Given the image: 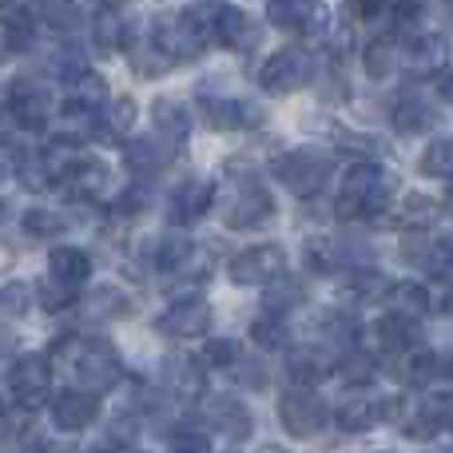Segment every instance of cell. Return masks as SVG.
Here are the masks:
<instances>
[{
    "instance_id": "obj_1",
    "label": "cell",
    "mask_w": 453,
    "mask_h": 453,
    "mask_svg": "<svg viewBox=\"0 0 453 453\" xmlns=\"http://www.w3.org/2000/svg\"><path fill=\"white\" fill-rule=\"evenodd\" d=\"M394 196V175L386 167H378L374 159H358L350 172L342 175L338 188V219H370L374 211H382Z\"/></svg>"
},
{
    "instance_id": "obj_2",
    "label": "cell",
    "mask_w": 453,
    "mask_h": 453,
    "mask_svg": "<svg viewBox=\"0 0 453 453\" xmlns=\"http://www.w3.org/2000/svg\"><path fill=\"white\" fill-rule=\"evenodd\" d=\"M72 366H76V378L80 386H88V390H116L119 382H124V358H119V350L111 342H104V338H80L76 346H72Z\"/></svg>"
},
{
    "instance_id": "obj_3",
    "label": "cell",
    "mask_w": 453,
    "mask_h": 453,
    "mask_svg": "<svg viewBox=\"0 0 453 453\" xmlns=\"http://www.w3.org/2000/svg\"><path fill=\"white\" fill-rule=\"evenodd\" d=\"M151 44L167 56V64H188L199 60L207 48V28L196 12H175V16H159Z\"/></svg>"
},
{
    "instance_id": "obj_4",
    "label": "cell",
    "mask_w": 453,
    "mask_h": 453,
    "mask_svg": "<svg viewBox=\"0 0 453 453\" xmlns=\"http://www.w3.org/2000/svg\"><path fill=\"white\" fill-rule=\"evenodd\" d=\"M274 180L298 199H311L326 188L330 180V159L314 148H295L287 156L274 159Z\"/></svg>"
},
{
    "instance_id": "obj_5",
    "label": "cell",
    "mask_w": 453,
    "mask_h": 453,
    "mask_svg": "<svg viewBox=\"0 0 453 453\" xmlns=\"http://www.w3.org/2000/svg\"><path fill=\"white\" fill-rule=\"evenodd\" d=\"M279 422H282V430H287L290 438L306 441V438H319V434L326 430L330 410H326V402L311 390V386L295 382V390H287L279 398Z\"/></svg>"
},
{
    "instance_id": "obj_6",
    "label": "cell",
    "mask_w": 453,
    "mask_h": 453,
    "mask_svg": "<svg viewBox=\"0 0 453 453\" xmlns=\"http://www.w3.org/2000/svg\"><path fill=\"white\" fill-rule=\"evenodd\" d=\"M274 215V199L255 175H234L231 196L223 203V223L234 226V231H247V226H258Z\"/></svg>"
},
{
    "instance_id": "obj_7",
    "label": "cell",
    "mask_w": 453,
    "mask_h": 453,
    "mask_svg": "<svg viewBox=\"0 0 453 453\" xmlns=\"http://www.w3.org/2000/svg\"><path fill=\"white\" fill-rule=\"evenodd\" d=\"M311 80H314V56L306 52V48H279V52L263 64V72H258V84L271 96L303 92Z\"/></svg>"
},
{
    "instance_id": "obj_8",
    "label": "cell",
    "mask_w": 453,
    "mask_h": 453,
    "mask_svg": "<svg viewBox=\"0 0 453 453\" xmlns=\"http://www.w3.org/2000/svg\"><path fill=\"white\" fill-rule=\"evenodd\" d=\"M282 271H287V250L279 242H255V247L239 250L226 266L234 287H271L282 279Z\"/></svg>"
},
{
    "instance_id": "obj_9",
    "label": "cell",
    "mask_w": 453,
    "mask_h": 453,
    "mask_svg": "<svg viewBox=\"0 0 453 453\" xmlns=\"http://www.w3.org/2000/svg\"><path fill=\"white\" fill-rule=\"evenodd\" d=\"M8 390H12L16 406L36 410L52 390V366H48L44 354H20L8 370Z\"/></svg>"
},
{
    "instance_id": "obj_10",
    "label": "cell",
    "mask_w": 453,
    "mask_h": 453,
    "mask_svg": "<svg viewBox=\"0 0 453 453\" xmlns=\"http://www.w3.org/2000/svg\"><path fill=\"white\" fill-rule=\"evenodd\" d=\"M8 108H12V119L28 132H44L48 119H52V92H48L40 80L20 76L12 88H8Z\"/></svg>"
},
{
    "instance_id": "obj_11",
    "label": "cell",
    "mask_w": 453,
    "mask_h": 453,
    "mask_svg": "<svg viewBox=\"0 0 453 453\" xmlns=\"http://www.w3.org/2000/svg\"><path fill=\"white\" fill-rule=\"evenodd\" d=\"M48 418L60 434H84L88 426L100 418V394L88 390V386H72V390H60L48 406Z\"/></svg>"
},
{
    "instance_id": "obj_12",
    "label": "cell",
    "mask_w": 453,
    "mask_h": 453,
    "mask_svg": "<svg viewBox=\"0 0 453 453\" xmlns=\"http://www.w3.org/2000/svg\"><path fill=\"white\" fill-rule=\"evenodd\" d=\"M398 414V402L394 398H374V394H354V398H346L342 406L334 410V426L346 434H366L374 430V426L390 422V418Z\"/></svg>"
},
{
    "instance_id": "obj_13",
    "label": "cell",
    "mask_w": 453,
    "mask_h": 453,
    "mask_svg": "<svg viewBox=\"0 0 453 453\" xmlns=\"http://www.w3.org/2000/svg\"><path fill=\"white\" fill-rule=\"evenodd\" d=\"M266 20L290 36H311L326 24L322 0H266Z\"/></svg>"
},
{
    "instance_id": "obj_14",
    "label": "cell",
    "mask_w": 453,
    "mask_h": 453,
    "mask_svg": "<svg viewBox=\"0 0 453 453\" xmlns=\"http://www.w3.org/2000/svg\"><path fill=\"white\" fill-rule=\"evenodd\" d=\"M402 64L414 80H434L446 72L449 64V40L438 36V32H422V36L410 40V48L402 52Z\"/></svg>"
},
{
    "instance_id": "obj_15",
    "label": "cell",
    "mask_w": 453,
    "mask_h": 453,
    "mask_svg": "<svg viewBox=\"0 0 453 453\" xmlns=\"http://www.w3.org/2000/svg\"><path fill=\"white\" fill-rule=\"evenodd\" d=\"M159 266L164 274H172L175 282H199L207 279L211 263H207V250L191 239H172L164 250H159Z\"/></svg>"
},
{
    "instance_id": "obj_16",
    "label": "cell",
    "mask_w": 453,
    "mask_h": 453,
    "mask_svg": "<svg viewBox=\"0 0 453 453\" xmlns=\"http://www.w3.org/2000/svg\"><path fill=\"white\" fill-rule=\"evenodd\" d=\"M156 326L164 330L167 338H199L211 326V306H207L203 298H180V303H172L159 314Z\"/></svg>"
},
{
    "instance_id": "obj_17",
    "label": "cell",
    "mask_w": 453,
    "mask_h": 453,
    "mask_svg": "<svg viewBox=\"0 0 453 453\" xmlns=\"http://www.w3.org/2000/svg\"><path fill=\"white\" fill-rule=\"evenodd\" d=\"M287 374L298 386H319L334 374V350L326 346H295L287 354Z\"/></svg>"
},
{
    "instance_id": "obj_18",
    "label": "cell",
    "mask_w": 453,
    "mask_h": 453,
    "mask_svg": "<svg viewBox=\"0 0 453 453\" xmlns=\"http://www.w3.org/2000/svg\"><path fill=\"white\" fill-rule=\"evenodd\" d=\"M374 338L382 346V354H390V358H406L410 350L422 346V330L414 326V319H406L398 311H390L386 319L374 322Z\"/></svg>"
},
{
    "instance_id": "obj_19",
    "label": "cell",
    "mask_w": 453,
    "mask_h": 453,
    "mask_svg": "<svg viewBox=\"0 0 453 453\" xmlns=\"http://www.w3.org/2000/svg\"><path fill=\"white\" fill-rule=\"evenodd\" d=\"M207 426L215 434H223L226 441H247L250 430H255V418L239 398H215L207 402Z\"/></svg>"
},
{
    "instance_id": "obj_20",
    "label": "cell",
    "mask_w": 453,
    "mask_h": 453,
    "mask_svg": "<svg viewBox=\"0 0 453 453\" xmlns=\"http://www.w3.org/2000/svg\"><path fill=\"white\" fill-rule=\"evenodd\" d=\"M390 124H394V132H402V135H426L434 124H438V104H430L418 92H406V96H398V104H394Z\"/></svg>"
},
{
    "instance_id": "obj_21",
    "label": "cell",
    "mask_w": 453,
    "mask_h": 453,
    "mask_svg": "<svg viewBox=\"0 0 453 453\" xmlns=\"http://www.w3.org/2000/svg\"><path fill=\"white\" fill-rule=\"evenodd\" d=\"M207 124L219 127V132H242V127H258L263 124V111L247 100H226V96H215V100H203Z\"/></svg>"
},
{
    "instance_id": "obj_22",
    "label": "cell",
    "mask_w": 453,
    "mask_h": 453,
    "mask_svg": "<svg viewBox=\"0 0 453 453\" xmlns=\"http://www.w3.org/2000/svg\"><path fill=\"white\" fill-rule=\"evenodd\" d=\"M124 159L132 172L156 175L172 164V140H167V135H135V140H127Z\"/></svg>"
},
{
    "instance_id": "obj_23",
    "label": "cell",
    "mask_w": 453,
    "mask_h": 453,
    "mask_svg": "<svg viewBox=\"0 0 453 453\" xmlns=\"http://www.w3.org/2000/svg\"><path fill=\"white\" fill-rule=\"evenodd\" d=\"M211 36L219 40L223 48H234V52H247L250 44H255V24H250V16L242 12V8H215L211 16Z\"/></svg>"
},
{
    "instance_id": "obj_24",
    "label": "cell",
    "mask_w": 453,
    "mask_h": 453,
    "mask_svg": "<svg viewBox=\"0 0 453 453\" xmlns=\"http://www.w3.org/2000/svg\"><path fill=\"white\" fill-rule=\"evenodd\" d=\"M164 386L180 402H196L207 390V374L196 358H167L164 362Z\"/></svg>"
},
{
    "instance_id": "obj_25",
    "label": "cell",
    "mask_w": 453,
    "mask_h": 453,
    "mask_svg": "<svg viewBox=\"0 0 453 453\" xmlns=\"http://www.w3.org/2000/svg\"><path fill=\"white\" fill-rule=\"evenodd\" d=\"M64 183H68V191L76 199H88V203H100L104 196H108V167L100 164V159H76L72 164V172L64 175Z\"/></svg>"
},
{
    "instance_id": "obj_26",
    "label": "cell",
    "mask_w": 453,
    "mask_h": 453,
    "mask_svg": "<svg viewBox=\"0 0 453 453\" xmlns=\"http://www.w3.org/2000/svg\"><path fill=\"white\" fill-rule=\"evenodd\" d=\"M88 274H92V258H88V250H80V247H56L52 255H48V279L64 282V287L80 290L88 282Z\"/></svg>"
},
{
    "instance_id": "obj_27",
    "label": "cell",
    "mask_w": 453,
    "mask_h": 453,
    "mask_svg": "<svg viewBox=\"0 0 453 453\" xmlns=\"http://www.w3.org/2000/svg\"><path fill=\"white\" fill-rule=\"evenodd\" d=\"M215 199V188L207 180H188L172 191V219L175 223H196L199 215L211 207Z\"/></svg>"
},
{
    "instance_id": "obj_28",
    "label": "cell",
    "mask_w": 453,
    "mask_h": 453,
    "mask_svg": "<svg viewBox=\"0 0 453 453\" xmlns=\"http://www.w3.org/2000/svg\"><path fill=\"white\" fill-rule=\"evenodd\" d=\"M135 124V100H127V96H116V100H108L100 108V119H92V132L96 140H119V135H127Z\"/></svg>"
},
{
    "instance_id": "obj_29",
    "label": "cell",
    "mask_w": 453,
    "mask_h": 453,
    "mask_svg": "<svg viewBox=\"0 0 453 453\" xmlns=\"http://www.w3.org/2000/svg\"><path fill=\"white\" fill-rule=\"evenodd\" d=\"M151 119H156V132L167 135L172 143H183L191 135V111L180 100H156Z\"/></svg>"
},
{
    "instance_id": "obj_30",
    "label": "cell",
    "mask_w": 453,
    "mask_h": 453,
    "mask_svg": "<svg viewBox=\"0 0 453 453\" xmlns=\"http://www.w3.org/2000/svg\"><path fill=\"white\" fill-rule=\"evenodd\" d=\"M68 92H72V104L84 111H100L104 104H108V84H104V76L92 68L76 72V76L68 80Z\"/></svg>"
},
{
    "instance_id": "obj_31",
    "label": "cell",
    "mask_w": 453,
    "mask_h": 453,
    "mask_svg": "<svg viewBox=\"0 0 453 453\" xmlns=\"http://www.w3.org/2000/svg\"><path fill=\"white\" fill-rule=\"evenodd\" d=\"M80 311H84V319L104 322V319H124L132 306H127V295H119L116 287H100V290L80 298Z\"/></svg>"
},
{
    "instance_id": "obj_32",
    "label": "cell",
    "mask_w": 453,
    "mask_h": 453,
    "mask_svg": "<svg viewBox=\"0 0 453 453\" xmlns=\"http://www.w3.org/2000/svg\"><path fill=\"white\" fill-rule=\"evenodd\" d=\"M402 60V48L394 44V36H374L366 48H362V64H366L370 80H386Z\"/></svg>"
},
{
    "instance_id": "obj_33",
    "label": "cell",
    "mask_w": 453,
    "mask_h": 453,
    "mask_svg": "<svg viewBox=\"0 0 453 453\" xmlns=\"http://www.w3.org/2000/svg\"><path fill=\"white\" fill-rule=\"evenodd\" d=\"M390 306L398 314H406V319H422V314H430V295H426V287H418V282H398V287H390Z\"/></svg>"
},
{
    "instance_id": "obj_34",
    "label": "cell",
    "mask_w": 453,
    "mask_h": 453,
    "mask_svg": "<svg viewBox=\"0 0 453 453\" xmlns=\"http://www.w3.org/2000/svg\"><path fill=\"white\" fill-rule=\"evenodd\" d=\"M20 226L32 239H60V234L68 231V219H64L60 211H48V207H32V211H24Z\"/></svg>"
},
{
    "instance_id": "obj_35",
    "label": "cell",
    "mask_w": 453,
    "mask_h": 453,
    "mask_svg": "<svg viewBox=\"0 0 453 453\" xmlns=\"http://www.w3.org/2000/svg\"><path fill=\"white\" fill-rule=\"evenodd\" d=\"M418 167H422V175H430V180H449L453 183V140H434L430 148L422 151Z\"/></svg>"
},
{
    "instance_id": "obj_36",
    "label": "cell",
    "mask_w": 453,
    "mask_h": 453,
    "mask_svg": "<svg viewBox=\"0 0 453 453\" xmlns=\"http://www.w3.org/2000/svg\"><path fill=\"white\" fill-rule=\"evenodd\" d=\"M124 24H119V8H104L100 16H96V24H92V40H96V48L100 52H116L119 44H124Z\"/></svg>"
},
{
    "instance_id": "obj_37",
    "label": "cell",
    "mask_w": 453,
    "mask_h": 453,
    "mask_svg": "<svg viewBox=\"0 0 453 453\" xmlns=\"http://www.w3.org/2000/svg\"><path fill=\"white\" fill-rule=\"evenodd\" d=\"M426 271L438 274V279H446L453 274V231L446 234H430V250H426Z\"/></svg>"
},
{
    "instance_id": "obj_38",
    "label": "cell",
    "mask_w": 453,
    "mask_h": 453,
    "mask_svg": "<svg viewBox=\"0 0 453 453\" xmlns=\"http://www.w3.org/2000/svg\"><path fill=\"white\" fill-rule=\"evenodd\" d=\"M422 418H430L438 430H453V390H430L426 394Z\"/></svg>"
},
{
    "instance_id": "obj_39",
    "label": "cell",
    "mask_w": 453,
    "mask_h": 453,
    "mask_svg": "<svg viewBox=\"0 0 453 453\" xmlns=\"http://www.w3.org/2000/svg\"><path fill=\"white\" fill-rule=\"evenodd\" d=\"M28 311V287L24 282H4L0 287V322H12Z\"/></svg>"
},
{
    "instance_id": "obj_40",
    "label": "cell",
    "mask_w": 453,
    "mask_h": 453,
    "mask_svg": "<svg viewBox=\"0 0 453 453\" xmlns=\"http://www.w3.org/2000/svg\"><path fill=\"white\" fill-rule=\"evenodd\" d=\"M40 16H44V24H52V28H60V32L76 28V20H80L72 0H40Z\"/></svg>"
},
{
    "instance_id": "obj_41",
    "label": "cell",
    "mask_w": 453,
    "mask_h": 453,
    "mask_svg": "<svg viewBox=\"0 0 453 453\" xmlns=\"http://www.w3.org/2000/svg\"><path fill=\"white\" fill-rule=\"evenodd\" d=\"M298 303H303V287H298V282H279V287H271L263 298L266 314H287L290 306H298Z\"/></svg>"
},
{
    "instance_id": "obj_42",
    "label": "cell",
    "mask_w": 453,
    "mask_h": 453,
    "mask_svg": "<svg viewBox=\"0 0 453 453\" xmlns=\"http://www.w3.org/2000/svg\"><path fill=\"white\" fill-rule=\"evenodd\" d=\"M203 362L207 366H239L242 354H239V342L234 338H211L203 346Z\"/></svg>"
},
{
    "instance_id": "obj_43",
    "label": "cell",
    "mask_w": 453,
    "mask_h": 453,
    "mask_svg": "<svg viewBox=\"0 0 453 453\" xmlns=\"http://www.w3.org/2000/svg\"><path fill=\"white\" fill-rule=\"evenodd\" d=\"M342 378L350 386H366L370 378H374V358H366V354H354V350H346L342 354Z\"/></svg>"
},
{
    "instance_id": "obj_44",
    "label": "cell",
    "mask_w": 453,
    "mask_h": 453,
    "mask_svg": "<svg viewBox=\"0 0 453 453\" xmlns=\"http://www.w3.org/2000/svg\"><path fill=\"white\" fill-rule=\"evenodd\" d=\"M207 430L203 426H191V422H180L172 434H167V446L172 449H207Z\"/></svg>"
},
{
    "instance_id": "obj_45",
    "label": "cell",
    "mask_w": 453,
    "mask_h": 453,
    "mask_svg": "<svg viewBox=\"0 0 453 453\" xmlns=\"http://www.w3.org/2000/svg\"><path fill=\"white\" fill-rule=\"evenodd\" d=\"M40 303H44V311H68V306L76 303V290L48 279V282H40Z\"/></svg>"
},
{
    "instance_id": "obj_46",
    "label": "cell",
    "mask_w": 453,
    "mask_h": 453,
    "mask_svg": "<svg viewBox=\"0 0 453 453\" xmlns=\"http://www.w3.org/2000/svg\"><path fill=\"white\" fill-rule=\"evenodd\" d=\"M24 44H28V28H24V20H0V60H8L12 52H20Z\"/></svg>"
},
{
    "instance_id": "obj_47",
    "label": "cell",
    "mask_w": 453,
    "mask_h": 453,
    "mask_svg": "<svg viewBox=\"0 0 453 453\" xmlns=\"http://www.w3.org/2000/svg\"><path fill=\"white\" fill-rule=\"evenodd\" d=\"M250 338H255L263 350H279V346H287V330H282V322H274V319H258L255 326H250Z\"/></svg>"
},
{
    "instance_id": "obj_48",
    "label": "cell",
    "mask_w": 453,
    "mask_h": 453,
    "mask_svg": "<svg viewBox=\"0 0 453 453\" xmlns=\"http://www.w3.org/2000/svg\"><path fill=\"white\" fill-rule=\"evenodd\" d=\"M4 441H12V446H24V441H32V434H36V422H32V410L20 406V414L16 418H4Z\"/></svg>"
},
{
    "instance_id": "obj_49",
    "label": "cell",
    "mask_w": 453,
    "mask_h": 453,
    "mask_svg": "<svg viewBox=\"0 0 453 453\" xmlns=\"http://www.w3.org/2000/svg\"><path fill=\"white\" fill-rule=\"evenodd\" d=\"M338 148H350V151H358L362 159H374L378 151H382V143L366 140L362 132H342V135H338Z\"/></svg>"
},
{
    "instance_id": "obj_50",
    "label": "cell",
    "mask_w": 453,
    "mask_h": 453,
    "mask_svg": "<svg viewBox=\"0 0 453 453\" xmlns=\"http://www.w3.org/2000/svg\"><path fill=\"white\" fill-rule=\"evenodd\" d=\"M386 4H390V0H346L350 16H358V20H374V16H382Z\"/></svg>"
},
{
    "instance_id": "obj_51",
    "label": "cell",
    "mask_w": 453,
    "mask_h": 453,
    "mask_svg": "<svg viewBox=\"0 0 453 453\" xmlns=\"http://www.w3.org/2000/svg\"><path fill=\"white\" fill-rule=\"evenodd\" d=\"M100 4H104V8H127L132 0H100Z\"/></svg>"
},
{
    "instance_id": "obj_52",
    "label": "cell",
    "mask_w": 453,
    "mask_h": 453,
    "mask_svg": "<svg viewBox=\"0 0 453 453\" xmlns=\"http://www.w3.org/2000/svg\"><path fill=\"white\" fill-rule=\"evenodd\" d=\"M446 314L453 319V282H449V295H446Z\"/></svg>"
},
{
    "instance_id": "obj_53",
    "label": "cell",
    "mask_w": 453,
    "mask_h": 453,
    "mask_svg": "<svg viewBox=\"0 0 453 453\" xmlns=\"http://www.w3.org/2000/svg\"><path fill=\"white\" fill-rule=\"evenodd\" d=\"M4 223H8V207L0 203V226H4Z\"/></svg>"
},
{
    "instance_id": "obj_54",
    "label": "cell",
    "mask_w": 453,
    "mask_h": 453,
    "mask_svg": "<svg viewBox=\"0 0 453 453\" xmlns=\"http://www.w3.org/2000/svg\"><path fill=\"white\" fill-rule=\"evenodd\" d=\"M449 92H453V80H449Z\"/></svg>"
},
{
    "instance_id": "obj_55",
    "label": "cell",
    "mask_w": 453,
    "mask_h": 453,
    "mask_svg": "<svg viewBox=\"0 0 453 453\" xmlns=\"http://www.w3.org/2000/svg\"><path fill=\"white\" fill-rule=\"evenodd\" d=\"M449 370H453V362H449Z\"/></svg>"
}]
</instances>
